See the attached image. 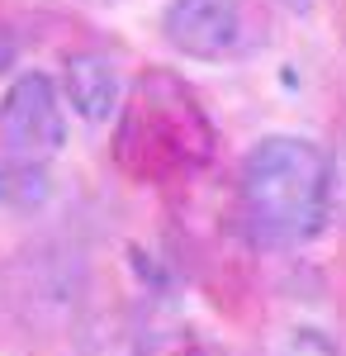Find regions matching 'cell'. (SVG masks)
<instances>
[{
	"label": "cell",
	"instance_id": "obj_5",
	"mask_svg": "<svg viewBox=\"0 0 346 356\" xmlns=\"http://www.w3.org/2000/svg\"><path fill=\"white\" fill-rule=\"evenodd\" d=\"M67 100L81 119H109V110H119V72L114 62L100 53H76L67 57Z\"/></svg>",
	"mask_w": 346,
	"mask_h": 356
},
{
	"label": "cell",
	"instance_id": "obj_6",
	"mask_svg": "<svg viewBox=\"0 0 346 356\" xmlns=\"http://www.w3.org/2000/svg\"><path fill=\"white\" fill-rule=\"evenodd\" d=\"M48 166L38 162H0V204L5 209H33L48 200Z\"/></svg>",
	"mask_w": 346,
	"mask_h": 356
},
{
	"label": "cell",
	"instance_id": "obj_1",
	"mask_svg": "<svg viewBox=\"0 0 346 356\" xmlns=\"http://www.w3.org/2000/svg\"><path fill=\"white\" fill-rule=\"evenodd\" d=\"M213 119L176 72H147L129 86L114 124V162L138 186L190 181L213 162Z\"/></svg>",
	"mask_w": 346,
	"mask_h": 356
},
{
	"label": "cell",
	"instance_id": "obj_3",
	"mask_svg": "<svg viewBox=\"0 0 346 356\" xmlns=\"http://www.w3.org/2000/svg\"><path fill=\"white\" fill-rule=\"evenodd\" d=\"M0 143H5L10 162L48 166V157L62 152V143H67V114H62L53 76L24 72V76L10 81L5 100H0Z\"/></svg>",
	"mask_w": 346,
	"mask_h": 356
},
{
	"label": "cell",
	"instance_id": "obj_10",
	"mask_svg": "<svg viewBox=\"0 0 346 356\" xmlns=\"http://www.w3.org/2000/svg\"><path fill=\"white\" fill-rule=\"evenodd\" d=\"M0 62H5V53H0Z\"/></svg>",
	"mask_w": 346,
	"mask_h": 356
},
{
	"label": "cell",
	"instance_id": "obj_8",
	"mask_svg": "<svg viewBox=\"0 0 346 356\" xmlns=\"http://www.w3.org/2000/svg\"><path fill=\"white\" fill-rule=\"evenodd\" d=\"M142 356H228V352H218V347H213V342H204V337L176 332V337H157V342H152Z\"/></svg>",
	"mask_w": 346,
	"mask_h": 356
},
{
	"label": "cell",
	"instance_id": "obj_7",
	"mask_svg": "<svg viewBox=\"0 0 346 356\" xmlns=\"http://www.w3.org/2000/svg\"><path fill=\"white\" fill-rule=\"evenodd\" d=\"M275 356H342V347L327 337L322 328H294Z\"/></svg>",
	"mask_w": 346,
	"mask_h": 356
},
{
	"label": "cell",
	"instance_id": "obj_9",
	"mask_svg": "<svg viewBox=\"0 0 346 356\" xmlns=\"http://www.w3.org/2000/svg\"><path fill=\"white\" fill-rule=\"evenodd\" d=\"M285 10H308V0H280Z\"/></svg>",
	"mask_w": 346,
	"mask_h": 356
},
{
	"label": "cell",
	"instance_id": "obj_2",
	"mask_svg": "<svg viewBox=\"0 0 346 356\" xmlns=\"http://www.w3.org/2000/svg\"><path fill=\"white\" fill-rule=\"evenodd\" d=\"M332 162L318 143L294 134L261 138L238 171V209L261 247H299L327 223Z\"/></svg>",
	"mask_w": 346,
	"mask_h": 356
},
{
	"label": "cell",
	"instance_id": "obj_4",
	"mask_svg": "<svg viewBox=\"0 0 346 356\" xmlns=\"http://www.w3.org/2000/svg\"><path fill=\"white\" fill-rule=\"evenodd\" d=\"M247 33V0H171L161 15V38L195 62L238 57Z\"/></svg>",
	"mask_w": 346,
	"mask_h": 356
}]
</instances>
